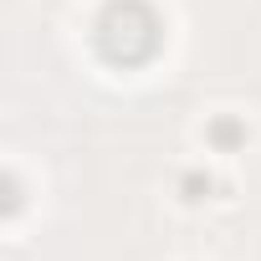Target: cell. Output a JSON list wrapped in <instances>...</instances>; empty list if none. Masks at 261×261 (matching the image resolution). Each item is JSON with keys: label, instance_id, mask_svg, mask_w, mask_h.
<instances>
[{"label": "cell", "instance_id": "obj_1", "mask_svg": "<svg viewBox=\"0 0 261 261\" xmlns=\"http://www.w3.org/2000/svg\"><path fill=\"white\" fill-rule=\"evenodd\" d=\"M92 46L108 67H144L164 46V16L149 0H108L92 26Z\"/></svg>", "mask_w": 261, "mask_h": 261}, {"label": "cell", "instance_id": "obj_2", "mask_svg": "<svg viewBox=\"0 0 261 261\" xmlns=\"http://www.w3.org/2000/svg\"><path fill=\"white\" fill-rule=\"evenodd\" d=\"M210 144L225 149V154L241 149V144H246V123H236V118H215V123H210Z\"/></svg>", "mask_w": 261, "mask_h": 261}, {"label": "cell", "instance_id": "obj_3", "mask_svg": "<svg viewBox=\"0 0 261 261\" xmlns=\"http://www.w3.org/2000/svg\"><path fill=\"white\" fill-rule=\"evenodd\" d=\"M179 190H185V200H210V190H215V179L195 169V174H185V179H179Z\"/></svg>", "mask_w": 261, "mask_h": 261}, {"label": "cell", "instance_id": "obj_4", "mask_svg": "<svg viewBox=\"0 0 261 261\" xmlns=\"http://www.w3.org/2000/svg\"><path fill=\"white\" fill-rule=\"evenodd\" d=\"M21 210V185H16V174H6V215H16Z\"/></svg>", "mask_w": 261, "mask_h": 261}]
</instances>
